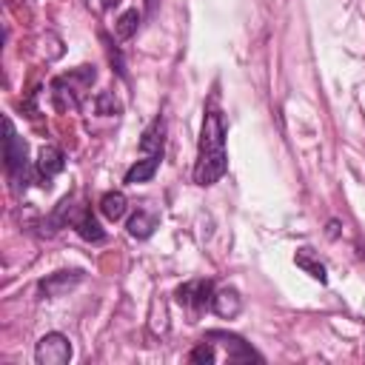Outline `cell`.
I'll list each match as a JSON object with an SVG mask.
<instances>
[{
    "instance_id": "6da1fadb",
    "label": "cell",
    "mask_w": 365,
    "mask_h": 365,
    "mask_svg": "<svg viewBox=\"0 0 365 365\" xmlns=\"http://www.w3.org/2000/svg\"><path fill=\"white\" fill-rule=\"evenodd\" d=\"M228 171V151H225V120L217 108L205 111L200 145H197V163H194V182L197 185H214Z\"/></svg>"
},
{
    "instance_id": "7a4b0ae2",
    "label": "cell",
    "mask_w": 365,
    "mask_h": 365,
    "mask_svg": "<svg viewBox=\"0 0 365 365\" xmlns=\"http://www.w3.org/2000/svg\"><path fill=\"white\" fill-rule=\"evenodd\" d=\"M94 66H77L74 71L57 77L51 83V97H54V106L57 108H77L80 106V94L83 88H88L94 83Z\"/></svg>"
},
{
    "instance_id": "3957f363",
    "label": "cell",
    "mask_w": 365,
    "mask_h": 365,
    "mask_svg": "<svg viewBox=\"0 0 365 365\" xmlns=\"http://www.w3.org/2000/svg\"><path fill=\"white\" fill-rule=\"evenodd\" d=\"M6 137H3V157H6V171L9 177L14 180H23L26 182V174H29V160H26V140L14 131V123L6 117Z\"/></svg>"
},
{
    "instance_id": "277c9868",
    "label": "cell",
    "mask_w": 365,
    "mask_h": 365,
    "mask_svg": "<svg viewBox=\"0 0 365 365\" xmlns=\"http://www.w3.org/2000/svg\"><path fill=\"white\" fill-rule=\"evenodd\" d=\"M71 359V342L60 331H48L34 345V362L37 365H68Z\"/></svg>"
},
{
    "instance_id": "5b68a950",
    "label": "cell",
    "mask_w": 365,
    "mask_h": 365,
    "mask_svg": "<svg viewBox=\"0 0 365 365\" xmlns=\"http://www.w3.org/2000/svg\"><path fill=\"white\" fill-rule=\"evenodd\" d=\"M174 297H177V302H180L182 308H188V314L197 319L205 308H211L214 285H211V279H188V282H182V285L174 291Z\"/></svg>"
},
{
    "instance_id": "8992f818",
    "label": "cell",
    "mask_w": 365,
    "mask_h": 365,
    "mask_svg": "<svg viewBox=\"0 0 365 365\" xmlns=\"http://www.w3.org/2000/svg\"><path fill=\"white\" fill-rule=\"evenodd\" d=\"M205 339H211V342H220L222 348H225V356H228V362H262V356L242 339V336H237V334H228V331H205Z\"/></svg>"
},
{
    "instance_id": "52a82bcc",
    "label": "cell",
    "mask_w": 365,
    "mask_h": 365,
    "mask_svg": "<svg viewBox=\"0 0 365 365\" xmlns=\"http://www.w3.org/2000/svg\"><path fill=\"white\" fill-rule=\"evenodd\" d=\"M86 279V274L80 271V268H66V271H54V274H48L46 279H40V285H37V291L43 294V297H63V294H68L71 288H77L80 282Z\"/></svg>"
},
{
    "instance_id": "ba28073f",
    "label": "cell",
    "mask_w": 365,
    "mask_h": 365,
    "mask_svg": "<svg viewBox=\"0 0 365 365\" xmlns=\"http://www.w3.org/2000/svg\"><path fill=\"white\" fill-rule=\"evenodd\" d=\"M34 165H37L40 180H46V185H48V180H54V177L66 168V154H63L57 145H43Z\"/></svg>"
},
{
    "instance_id": "9c48e42d",
    "label": "cell",
    "mask_w": 365,
    "mask_h": 365,
    "mask_svg": "<svg viewBox=\"0 0 365 365\" xmlns=\"http://www.w3.org/2000/svg\"><path fill=\"white\" fill-rule=\"evenodd\" d=\"M211 311H214L220 319H234V317L242 311V297H240V291L231 288V285L214 291V297H211Z\"/></svg>"
},
{
    "instance_id": "30bf717a",
    "label": "cell",
    "mask_w": 365,
    "mask_h": 365,
    "mask_svg": "<svg viewBox=\"0 0 365 365\" xmlns=\"http://www.w3.org/2000/svg\"><path fill=\"white\" fill-rule=\"evenodd\" d=\"M163 140H165V120L154 117L140 137V151L145 157H163Z\"/></svg>"
},
{
    "instance_id": "8fae6325",
    "label": "cell",
    "mask_w": 365,
    "mask_h": 365,
    "mask_svg": "<svg viewBox=\"0 0 365 365\" xmlns=\"http://www.w3.org/2000/svg\"><path fill=\"white\" fill-rule=\"evenodd\" d=\"M294 262H297V268H302L311 279H317V282H328V274H325V265L319 262V257L308 248V245H302V248H297V254H294Z\"/></svg>"
},
{
    "instance_id": "7c38bea8",
    "label": "cell",
    "mask_w": 365,
    "mask_h": 365,
    "mask_svg": "<svg viewBox=\"0 0 365 365\" xmlns=\"http://www.w3.org/2000/svg\"><path fill=\"white\" fill-rule=\"evenodd\" d=\"M157 168H160V157H143V160H137L128 171H125V177H123V182L125 185H137V182H148L154 174H157Z\"/></svg>"
},
{
    "instance_id": "4fadbf2b",
    "label": "cell",
    "mask_w": 365,
    "mask_h": 365,
    "mask_svg": "<svg viewBox=\"0 0 365 365\" xmlns=\"http://www.w3.org/2000/svg\"><path fill=\"white\" fill-rule=\"evenodd\" d=\"M125 228H128V234H131V237H137V240H148V237L154 234V228H157V214H151V211L140 208L137 214H131V217H128Z\"/></svg>"
},
{
    "instance_id": "5bb4252c",
    "label": "cell",
    "mask_w": 365,
    "mask_h": 365,
    "mask_svg": "<svg viewBox=\"0 0 365 365\" xmlns=\"http://www.w3.org/2000/svg\"><path fill=\"white\" fill-rule=\"evenodd\" d=\"M125 205H128V200H125L123 191H108V194H103V200H100V211H103V217L111 220V222H117V220L125 214Z\"/></svg>"
},
{
    "instance_id": "9a60e30c",
    "label": "cell",
    "mask_w": 365,
    "mask_h": 365,
    "mask_svg": "<svg viewBox=\"0 0 365 365\" xmlns=\"http://www.w3.org/2000/svg\"><path fill=\"white\" fill-rule=\"evenodd\" d=\"M74 228H77V234H80L83 240H88V242H103V240H106V231H103L100 222L91 217V211H83V214L74 220Z\"/></svg>"
},
{
    "instance_id": "2e32d148",
    "label": "cell",
    "mask_w": 365,
    "mask_h": 365,
    "mask_svg": "<svg viewBox=\"0 0 365 365\" xmlns=\"http://www.w3.org/2000/svg\"><path fill=\"white\" fill-rule=\"evenodd\" d=\"M74 214V197L68 194V197H63L60 202H57V208L48 214V220H46V225H48V231H57V228H63L68 220L74 222L77 217H71Z\"/></svg>"
},
{
    "instance_id": "e0dca14e",
    "label": "cell",
    "mask_w": 365,
    "mask_h": 365,
    "mask_svg": "<svg viewBox=\"0 0 365 365\" xmlns=\"http://www.w3.org/2000/svg\"><path fill=\"white\" fill-rule=\"evenodd\" d=\"M137 26H140V11H137V9H128V11H123V14L117 17L114 31H117L120 40H128V37L137 34Z\"/></svg>"
},
{
    "instance_id": "ac0fdd59",
    "label": "cell",
    "mask_w": 365,
    "mask_h": 365,
    "mask_svg": "<svg viewBox=\"0 0 365 365\" xmlns=\"http://www.w3.org/2000/svg\"><path fill=\"white\" fill-rule=\"evenodd\" d=\"M94 106H97V114H106V117H117L120 114V103H117V97L111 91H100Z\"/></svg>"
},
{
    "instance_id": "d6986e66",
    "label": "cell",
    "mask_w": 365,
    "mask_h": 365,
    "mask_svg": "<svg viewBox=\"0 0 365 365\" xmlns=\"http://www.w3.org/2000/svg\"><path fill=\"white\" fill-rule=\"evenodd\" d=\"M188 359H191V362H214V359H217V354H214V342L202 336V342H200L197 348H191Z\"/></svg>"
},
{
    "instance_id": "ffe728a7",
    "label": "cell",
    "mask_w": 365,
    "mask_h": 365,
    "mask_svg": "<svg viewBox=\"0 0 365 365\" xmlns=\"http://www.w3.org/2000/svg\"><path fill=\"white\" fill-rule=\"evenodd\" d=\"M100 3H103V9H111V6H114V3H120V0H100Z\"/></svg>"
}]
</instances>
